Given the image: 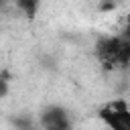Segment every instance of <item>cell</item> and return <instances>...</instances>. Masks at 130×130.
Returning <instances> with one entry per match:
<instances>
[{"label":"cell","mask_w":130,"mask_h":130,"mask_svg":"<svg viewBox=\"0 0 130 130\" xmlns=\"http://www.w3.org/2000/svg\"><path fill=\"white\" fill-rule=\"evenodd\" d=\"M122 49H124V39L118 37H108L98 43V59L104 67L112 69L116 65H122Z\"/></svg>","instance_id":"1"},{"label":"cell","mask_w":130,"mask_h":130,"mask_svg":"<svg viewBox=\"0 0 130 130\" xmlns=\"http://www.w3.org/2000/svg\"><path fill=\"white\" fill-rule=\"evenodd\" d=\"M100 118H102L110 128L130 130V112H128V108H126V104H124L122 100L112 102L110 106L102 108V110H100Z\"/></svg>","instance_id":"2"},{"label":"cell","mask_w":130,"mask_h":130,"mask_svg":"<svg viewBox=\"0 0 130 130\" xmlns=\"http://www.w3.org/2000/svg\"><path fill=\"white\" fill-rule=\"evenodd\" d=\"M45 124L51 126V128H65L67 126V120H65V114L57 108H51L47 114H45Z\"/></svg>","instance_id":"3"},{"label":"cell","mask_w":130,"mask_h":130,"mask_svg":"<svg viewBox=\"0 0 130 130\" xmlns=\"http://www.w3.org/2000/svg\"><path fill=\"white\" fill-rule=\"evenodd\" d=\"M39 2H41V0H16V4L24 10V14H26V16H32V14L37 12Z\"/></svg>","instance_id":"4"},{"label":"cell","mask_w":130,"mask_h":130,"mask_svg":"<svg viewBox=\"0 0 130 130\" xmlns=\"http://www.w3.org/2000/svg\"><path fill=\"white\" fill-rule=\"evenodd\" d=\"M124 39H126V41H128V43H130V24H128V26H126V32H124Z\"/></svg>","instance_id":"5"}]
</instances>
